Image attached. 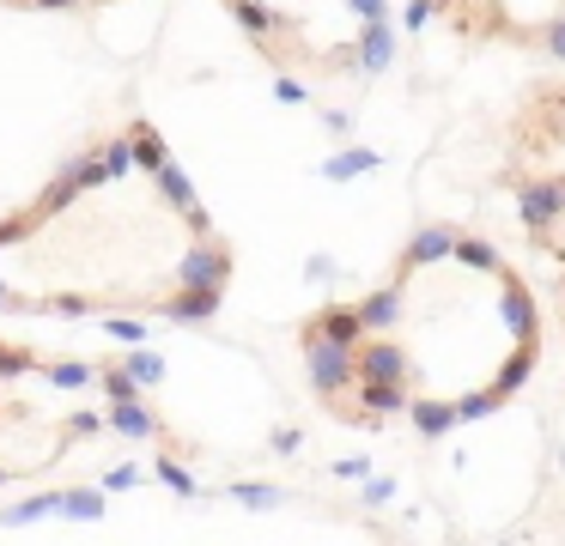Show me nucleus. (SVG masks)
Listing matches in <instances>:
<instances>
[{"label": "nucleus", "instance_id": "2", "mask_svg": "<svg viewBox=\"0 0 565 546\" xmlns=\"http://www.w3.org/2000/svg\"><path fill=\"white\" fill-rule=\"evenodd\" d=\"M499 189L511 194L516 225L535 243V255H547L553 298L565 315V73L535 79L516 97L511 121H504Z\"/></svg>", "mask_w": 565, "mask_h": 546}, {"label": "nucleus", "instance_id": "4", "mask_svg": "<svg viewBox=\"0 0 565 546\" xmlns=\"http://www.w3.org/2000/svg\"><path fill=\"white\" fill-rule=\"evenodd\" d=\"M426 12L475 49H511L565 67V0H426Z\"/></svg>", "mask_w": 565, "mask_h": 546}, {"label": "nucleus", "instance_id": "1", "mask_svg": "<svg viewBox=\"0 0 565 546\" xmlns=\"http://www.w3.org/2000/svg\"><path fill=\"white\" fill-rule=\"evenodd\" d=\"M237 274L195 176L147 116L74 152L0 213V310L13 315H220Z\"/></svg>", "mask_w": 565, "mask_h": 546}, {"label": "nucleus", "instance_id": "5", "mask_svg": "<svg viewBox=\"0 0 565 546\" xmlns=\"http://www.w3.org/2000/svg\"><path fill=\"white\" fill-rule=\"evenodd\" d=\"M7 12H98V7H116V0H0Z\"/></svg>", "mask_w": 565, "mask_h": 546}, {"label": "nucleus", "instance_id": "3", "mask_svg": "<svg viewBox=\"0 0 565 546\" xmlns=\"http://www.w3.org/2000/svg\"><path fill=\"white\" fill-rule=\"evenodd\" d=\"M256 55L286 73L347 79L371 67L383 49V7L377 0H225Z\"/></svg>", "mask_w": 565, "mask_h": 546}, {"label": "nucleus", "instance_id": "7", "mask_svg": "<svg viewBox=\"0 0 565 546\" xmlns=\"http://www.w3.org/2000/svg\"><path fill=\"white\" fill-rule=\"evenodd\" d=\"M159 473H164V480H171V485H177V492H195V485H189V473H183V468H177V461H159Z\"/></svg>", "mask_w": 565, "mask_h": 546}, {"label": "nucleus", "instance_id": "6", "mask_svg": "<svg viewBox=\"0 0 565 546\" xmlns=\"http://www.w3.org/2000/svg\"><path fill=\"white\" fill-rule=\"evenodd\" d=\"M232 497H244V504H280L274 485H232Z\"/></svg>", "mask_w": 565, "mask_h": 546}]
</instances>
